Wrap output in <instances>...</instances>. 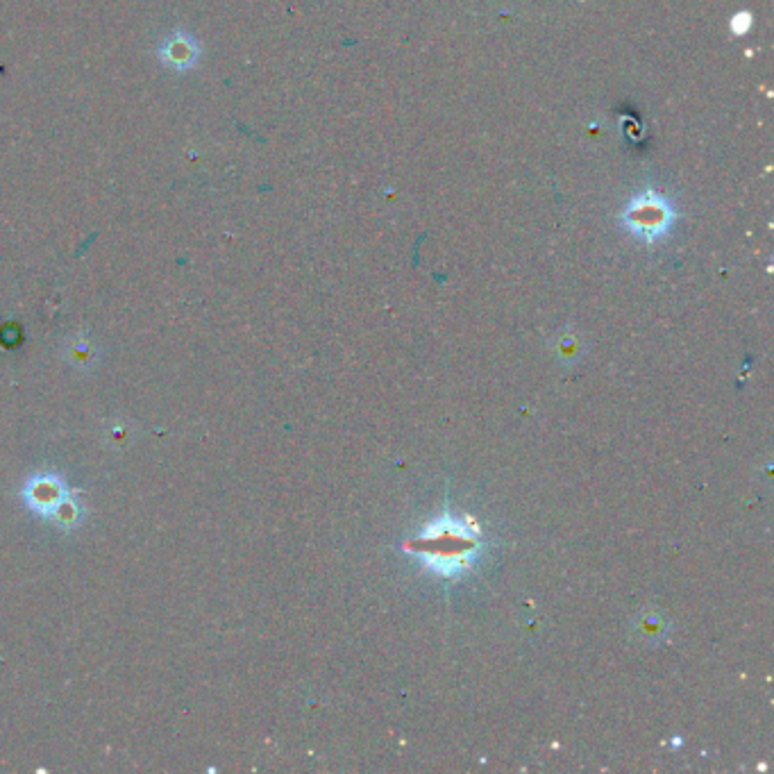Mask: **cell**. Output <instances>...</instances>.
Segmentation results:
<instances>
[{
  "label": "cell",
  "instance_id": "1",
  "mask_svg": "<svg viewBox=\"0 0 774 774\" xmlns=\"http://www.w3.org/2000/svg\"><path fill=\"white\" fill-rule=\"evenodd\" d=\"M411 559L439 579H457L475 566L484 552V538L475 523L445 509L420 527L402 545Z\"/></svg>",
  "mask_w": 774,
  "mask_h": 774
},
{
  "label": "cell",
  "instance_id": "2",
  "mask_svg": "<svg viewBox=\"0 0 774 774\" xmlns=\"http://www.w3.org/2000/svg\"><path fill=\"white\" fill-rule=\"evenodd\" d=\"M625 223L629 232L645 241H654L668 232L672 223V212L666 200L656 196L654 191L643 193L634 203H629L625 212Z\"/></svg>",
  "mask_w": 774,
  "mask_h": 774
}]
</instances>
